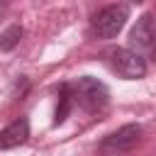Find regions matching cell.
Returning <instances> with one entry per match:
<instances>
[{
    "label": "cell",
    "mask_w": 156,
    "mask_h": 156,
    "mask_svg": "<svg viewBox=\"0 0 156 156\" xmlns=\"http://www.w3.org/2000/svg\"><path fill=\"white\" fill-rule=\"evenodd\" d=\"M105 56H107V66L112 68V73H117L124 80H139L146 76V58L141 54L117 46V49H110Z\"/></svg>",
    "instance_id": "7a4b0ae2"
},
{
    "label": "cell",
    "mask_w": 156,
    "mask_h": 156,
    "mask_svg": "<svg viewBox=\"0 0 156 156\" xmlns=\"http://www.w3.org/2000/svg\"><path fill=\"white\" fill-rule=\"evenodd\" d=\"M56 93H58V102H56V112H54V124H63L66 117L73 110V102H71V93H68V85L66 83H61L56 88Z\"/></svg>",
    "instance_id": "52a82bcc"
},
{
    "label": "cell",
    "mask_w": 156,
    "mask_h": 156,
    "mask_svg": "<svg viewBox=\"0 0 156 156\" xmlns=\"http://www.w3.org/2000/svg\"><path fill=\"white\" fill-rule=\"evenodd\" d=\"M27 139H29V119H27V117H17V119L10 122L5 129H0V149L22 146Z\"/></svg>",
    "instance_id": "8992f818"
},
{
    "label": "cell",
    "mask_w": 156,
    "mask_h": 156,
    "mask_svg": "<svg viewBox=\"0 0 156 156\" xmlns=\"http://www.w3.org/2000/svg\"><path fill=\"white\" fill-rule=\"evenodd\" d=\"M66 85H68L73 107H80L83 112H100L110 102L107 85L102 80L93 78V76H80V78H76L73 83H66Z\"/></svg>",
    "instance_id": "6da1fadb"
},
{
    "label": "cell",
    "mask_w": 156,
    "mask_h": 156,
    "mask_svg": "<svg viewBox=\"0 0 156 156\" xmlns=\"http://www.w3.org/2000/svg\"><path fill=\"white\" fill-rule=\"evenodd\" d=\"M22 34H24V29H22L20 24H10V27L0 34V51H12V49L20 44Z\"/></svg>",
    "instance_id": "ba28073f"
},
{
    "label": "cell",
    "mask_w": 156,
    "mask_h": 156,
    "mask_svg": "<svg viewBox=\"0 0 156 156\" xmlns=\"http://www.w3.org/2000/svg\"><path fill=\"white\" fill-rule=\"evenodd\" d=\"M139 141H141V127L139 124H124L117 132H110L107 136H102V141L98 144V151L105 156H117V154L132 151Z\"/></svg>",
    "instance_id": "277c9868"
},
{
    "label": "cell",
    "mask_w": 156,
    "mask_h": 156,
    "mask_svg": "<svg viewBox=\"0 0 156 156\" xmlns=\"http://www.w3.org/2000/svg\"><path fill=\"white\" fill-rule=\"evenodd\" d=\"M2 12H5V2H0V17H2Z\"/></svg>",
    "instance_id": "9c48e42d"
},
{
    "label": "cell",
    "mask_w": 156,
    "mask_h": 156,
    "mask_svg": "<svg viewBox=\"0 0 156 156\" xmlns=\"http://www.w3.org/2000/svg\"><path fill=\"white\" fill-rule=\"evenodd\" d=\"M151 49H154V17L151 12H144L129 32V51L141 54Z\"/></svg>",
    "instance_id": "5b68a950"
},
{
    "label": "cell",
    "mask_w": 156,
    "mask_h": 156,
    "mask_svg": "<svg viewBox=\"0 0 156 156\" xmlns=\"http://www.w3.org/2000/svg\"><path fill=\"white\" fill-rule=\"evenodd\" d=\"M127 20H129L127 5H107L90 20V32L98 39H112L119 34V29L127 24Z\"/></svg>",
    "instance_id": "3957f363"
}]
</instances>
